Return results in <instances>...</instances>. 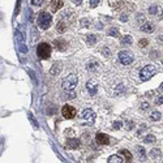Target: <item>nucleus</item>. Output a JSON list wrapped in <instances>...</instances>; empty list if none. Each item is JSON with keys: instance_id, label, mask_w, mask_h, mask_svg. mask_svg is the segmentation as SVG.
Instances as JSON below:
<instances>
[{"instance_id": "nucleus-25", "label": "nucleus", "mask_w": 163, "mask_h": 163, "mask_svg": "<svg viewBox=\"0 0 163 163\" xmlns=\"http://www.w3.org/2000/svg\"><path fill=\"white\" fill-rule=\"evenodd\" d=\"M136 149H137V153L140 154V157L144 159V158H145V149H144V147H141V146H137Z\"/></svg>"}, {"instance_id": "nucleus-13", "label": "nucleus", "mask_w": 163, "mask_h": 163, "mask_svg": "<svg viewBox=\"0 0 163 163\" xmlns=\"http://www.w3.org/2000/svg\"><path fill=\"white\" fill-rule=\"evenodd\" d=\"M60 72H61V67H60V64L59 63H55L50 69V73L52 74V76H58Z\"/></svg>"}, {"instance_id": "nucleus-12", "label": "nucleus", "mask_w": 163, "mask_h": 163, "mask_svg": "<svg viewBox=\"0 0 163 163\" xmlns=\"http://www.w3.org/2000/svg\"><path fill=\"white\" fill-rule=\"evenodd\" d=\"M68 146L72 147V149H77V147H80V145H81V141H80L78 138H71L68 140Z\"/></svg>"}, {"instance_id": "nucleus-29", "label": "nucleus", "mask_w": 163, "mask_h": 163, "mask_svg": "<svg viewBox=\"0 0 163 163\" xmlns=\"http://www.w3.org/2000/svg\"><path fill=\"white\" fill-rule=\"evenodd\" d=\"M99 4V0H90V8H95Z\"/></svg>"}, {"instance_id": "nucleus-6", "label": "nucleus", "mask_w": 163, "mask_h": 163, "mask_svg": "<svg viewBox=\"0 0 163 163\" xmlns=\"http://www.w3.org/2000/svg\"><path fill=\"white\" fill-rule=\"evenodd\" d=\"M61 115H63L64 119H73L76 116V108L69 105H65L61 108Z\"/></svg>"}, {"instance_id": "nucleus-30", "label": "nucleus", "mask_w": 163, "mask_h": 163, "mask_svg": "<svg viewBox=\"0 0 163 163\" xmlns=\"http://www.w3.org/2000/svg\"><path fill=\"white\" fill-rule=\"evenodd\" d=\"M43 1H45V0H32V4L33 6H42Z\"/></svg>"}, {"instance_id": "nucleus-3", "label": "nucleus", "mask_w": 163, "mask_h": 163, "mask_svg": "<svg viewBox=\"0 0 163 163\" xmlns=\"http://www.w3.org/2000/svg\"><path fill=\"white\" fill-rule=\"evenodd\" d=\"M37 55L39 59L42 60H47L48 58L51 56V46L48 43H39L37 47Z\"/></svg>"}, {"instance_id": "nucleus-9", "label": "nucleus", "mask_w": 163, "mask_h": 163, "mask_svg": "<svg viewBox=\"0 0 163 163\" xmlns=\"http://www.w3.org/2000/svg\"><path fill=\"white\" fill-rule=\"evenodd\" d=\"M54 45L56 46V48H58L59 51H65L67 50V42L65 41H63V39H56V41H54Z\"/></svg>"}, {"instance_id": "nucleus-4", "label": "nucleus", "mask_w": 163, "mask_h": 163, "mask_svg": "<svg viewBox=\"0 0 163 163\" xmlns=\"http://www.w3.org/2000/svg\"><path fill=\"white\" fill-rule=\"evenodd\" d=\"M157 72V69H155V65H153V64H149V65L144 67V68L140 71V78L142 80V81H147V80H150L153 77V74Z\"/></svg>"}, {"instance_id": "nucleus-10", "label": "nucleus", "mask_w": 163, "mask_h": 163, "mask_svg": "<svg viewBox=\"0 0 163 163\" xmlns=\"http://www.w3.org/2000/svg\"><path fill=\"white\" fill-rule=\"evenodd\" d=\"M50 7H51V11L52 12H58L59 9L63 7V1H61V0H52Z\"/></svg>"}, {"instance_id": "nucleus-19", "label": "nucleus", "mask_w": 163, "mask_h": 163, "mask_svg": "<svg viewBox=\"0 0 163 163\" xmlns=\"http://www.w3.org/2000/svg\"><path fill=\"white\" fill-rule=\"evenodd\" d=\"M150 118H151L153 121H158L160 120V118H162V115H160V112H158V111H154V112L150 115Z\"/></svg>"}, {"instance_id": "nucleus-23", "label": "nucleus", "mask_w": 163, "mask_h": 163, "mask_svg": "<svg viewBox=\"0 0 163 163\" xmlns=\"http://www.w3.org/2000/svg\"><path fill=\"white\" fill-rule=\"evenodd\" d=\"M121 42L125 43V45H132V37L131 35H124V37L121 38Z\"/></svg>"}, {"instance_id": "nucleus-28", "label": "nucleus", "mask_w": 163, "mask_h": 163, "mask_svg": "<svg viewBox=\"0 0 163 163\" xmlns=\"http://www.w3.org/2000/svg\"><path fill=\"white\" fill-rule=\"evenodd\" d=\"M147 43H149V42H147V39H141L138 42V45H140V47L144 48V47H146V46H147Z\"/></svg>"}, {"instance_id": "nucleus-26", "label": "nucleus", "mask_w": 163, "mask_h": 163, "mask_svg": "<svg viewBox=\"0 0 163 163\" xmlns=\"http://www.w3.org/2000/svg\"><path fill=\"white\" fill-rule=\"evenodd\" d=\"M108 35H112V37L118 38L119 37V32L116 29H110V30H108Z\"/></svg>"}, {"instance_id": "nucleus-11", "label": "nucleus", "mask_w": 163, "mask_h": 163, "mask_svg": "<svg viewBox=\"0 0 163 163\" xmlns=\"http://www.w3.org/2000/svg\"><path fill=\"white\" fill-rule=\"evenodd\" d=\"M141 30L145 33H153L154 25H153L151 22H144V25H141Z\"/></svg>"}, {"instance_id": "nucleus-22", "label": "nucleus", "mask_w": 163, "mask_h": 163, "mask_svg": "<svg viewBox=\"0 0 163 163\" xmlns=\"http://www.w3.org/2000/svg\"><path fill=\"white\" fill-rule=\"evenodd\" d=\"M145 142H146V144H154L155 141H157V140H155V137L153 136V134H149V136H146L145 137V140H144Z\"/></svg>"}, {"instance_id": "nucleus-1", "label": "nucleus", "mask_w": 163, "mask_h": 163, "mask_svg": "<svg viewBox=\"0 0 163 163\" xmlns=\"http://www.w3.org/2000/svg\"><path fill=\"white\" fill-rule=\"evenodd\" d=\"M77 82H78V78H77L76 74H68L65 78L63 80V87L65 91H73L74 87L77 86Z\"/></svg>"}, {"instance_id": "nucleus-37", "label": "nucleus", "mask_w": 163, "mask_h": 163, "mask_svg": "<svg viewBox=\"0 0 163 163\" xmlns=\"http://www.w3.org/2000/svg\"><path fill=\"white\" fill-rule=\"evenodd\" d=\"M81 24L84 25V26H87V20H82V21H81Z\"/></svg>"}, {"instance_id": "nucleus-2", "label": "nucleus", "mask_w": 163, "mask_h": 163, "mask_svg": "<svg viewBox=\"0 0 163 163\" xmlns=\"http://www.w3.org/2000/svg\"><path fill=\"white\" fill-rule=\"evenodd\" d=\"M51 22H52L51 14L47 12H41L39 16H38V26L43 30H47L51 26Z\"/></svg>"}, {"instance_id": "nucleus-40", "label": "nucleus", "mask_w": 163, "mask_h": 163, "mask_svg": "<svg viewBox=\"0 0 163 163\" xmlns=\"http://www.w3.org/2000/svg\"><path fill=\"white\" fill-rule=\"evenodd\" d=\"M162 64H163V59H162Z\"/></svg>"}, {"instance_id": "nucleus-17", "label": "nucleus", "mask_w": 163, "mask_h": 163, "mask_svg": "<svg viewBox=\"0 0 163 163\" xmlns=\"http://www.w3.org/2000/svg\"><path fill=\"white\" fill-rule=\"evenodd\" d=\"M120 154L124 155V158H125V162H131V160H132V154L128 151V150H125V149L120 150Z\"/></svg>"}, {"instance_id": "nucleus-14", "label": "nucleus", "mask_w": 163, "mask_h": 163, "mask_svg": "<svg viewBox=\"0 0 163 163\" xmlns=\"http://www.w3.org/2000/svg\"><path fill=\"white\" fill-rule=\"evenodd\" d=\"M86 87H87V90H89V93H90L91 95H94L95 93H97V85H95L93 81H89V82H87V84H86Z\"/></svg>"}, {"instance_id": "nucleus-27", "label": "nucleus", "mask_w": 163, "mask_h": 163, "mask_svg": "<svg viewBox=\"0 0 163 163\" xmlns=\"http://www.w3.org/2000/svg\"><path fill=\"white\" fill-rule=\"evenodd\" d=\"M100 52H102V54H103V55H105V56H110V55H111L110 50H108L107 47H103L102 50H100Z\"/></svg>"}, {"instance_id": "nucleus-21", "label": "nucleus", "mask_w": 163, "mask_h": 163, "mask_svg": "<svg viewBox=\"0 0 163 163\" xmlns=\"http://www.w3.org/2000/svg\"><path fill=\"white\" fill-rule=\"evenodd\" d=\"M65 29H67V26L64 25V22H58V25H56V30L58 32H60V33H64L65 32Z\"/></svg>"}, {"instance_id": "nucleus-32", "label": "nucleus", "mask_w": 163, "mask_h": 163, "mask_svg": "<svg viewBox=\"0 0 163 163\" xmlns=\"http://www.w3.org/2000/svg\"><path fill=\"white\" fill-rule=\"evenodd\" d=\"M98 64L97 63H91V64H87V69H89V71H93V69H95V67H97Z\"/></svg>"}, {"instance_id": "nucleus-38", "label": "nucleus", "mask_w": 163, "mask_h": 163, "mask_svg": "<svg viewBox=\"0 0 163 163\" xmlns=\"http://www.w3.org/2000/svg\"><path fill=\"white\" fill-rule=\"evenodd\" d=\"M120 20H121V21H127V20H128V17H127V16H120Z\"/></svg>"}, {"instance_id": "nucleus-24", "label": "nucleus", "mask_w": 163, "mask_h": 163, "mask_svg": "<svg viewBox=\"0 0 163 163\" xmlns=\"http://www.w3.org/2000/svg\"><path fill=\"white\" fill-rule=\"evenodd\" d=\"M121 127H123V121H121V120L113 121V124H112V128H113V129H116V131H118V129H120Z\"/></svg>"}, {"instance_id": "nucleus-7", "label": "nucleus", "mask_w": 163, "mask_h": 163, "mask_svg": "<svg viewBox=\"0 0 163 163\" xmlns=\"http://www.w3.org/2000/svg\"><path fill=\"white\" fill-rule=\"evenodd\" d=\"M82 119H85L87 124H93L95 120V112L93 110H90V108H86L82 112Z\"/></svg>"}, {"instance_id": "nucleus-31", "label": "nucleus", "mask_w": 163, "mask_h": 163, "mask_svg": "<svg viewBox=\"0 0 163 163\" xmlns=\"http://www.w3.org/2000/svg\"><path fill=\"white\" fill-rule=\"evenodd\" d=\"M155 103H157V105H162L163 103V97L162 95H158L157 99H155Z\"/></svg>"}, {"instance_id": "nucleus-20", "label": "nucleus", "mask_w": 163, "mask_h": 163, "mask_svg": "<svg viewBox=\"0 0 163 163\" xmlns=\"http://www.w3.org/2000/svg\"><path fill=\"white\" fill-rule=\"evenodd\" d=\"M158 12H160V8L159 7H157V6H151L149 8V14H151V16L153 14H157Z\"/></svg>"}, {"instance_id": "nucleus-5", "label": "nucleus", "mask_w": 163, "mask_h": 163, "mask_svg": "<svg viewBox=\"0 0 163 163\" xmlns=\"http://www.w3.org/2000/svg\"><path fill=\"white\" fill-rule=\"evenodd\" d=\"M119 60H120L121 64H124V65H129V64L133 61V55L127 50L120 51V52H119Z\"/></svg>"}, {"instance_id": "nucleus-36", "label": "nucleus", "mask_w": 163, "mask_h": 163, "mask_svg": "<svg viewBox=\"0 0 163 163\" xmlns=\"http://www.w3.org/2000/svg\"><path fill=\"white\" fill-rule=\"evenodd\" d=\"M128 125H129V128H133V127H134V123H133V121H128Z\"/></svg>"}, {"instance_id": "nucleus-34", "label": "nucleus", "mask_w": 163, "mask_h": 163, "mask_svg": "<svg viewBox=\"0 0 163 163\" xmlns=\"http://www.w3.org/2000/svg\"><path fill=\"white\" fill-rule=\"evenodd\" d=\"M20 3H21V0H17V7H16V12H14V14H17L20 12Z\"/></svg>"}, {"instance_id": "nucleus-16", "label": "nucleus", "mask_w": 163, "mask_h": 163, "mask_svg": "<svg viewBox=\"0 0 163 163\" xmlns=\"http://www.w3.org/2000/svg\"><path fill=\"white\" fill-rule=\"evenodd\" d=\"M160 155H162V153H160L159 149H153L151 151H150V157H151L153 159H158V158H160Z\"/></svg>"}, {"instance_id": "nucleus-39", "label": "nucleus", "mask_w": 163, "mask_h": 163, "mask_svg": "<svg viewBox=\"0 0 163 163\" xmlns=\"http://www.w3.org/2000/svg\"><path fill=\"white\" fill-rule=\"evenodd\" d=\"M159 89H160V90H162V91H163V84L160 85V87H159Z\"/></svg>"}, {"instance_id": "nucleus-18", "label": "nucleus", "mask_w": 163, "mask_h": 163, "mask_svg": "<svg viewBox=\"0 0 163 163\" xmlns=\"http://www.w3.org/2000/svg\"><path fill=\"white\" fill-rule=\"evenodd\" d=\"M86 42L89 43L90 46H94L95 43H97V37H95V35H93V34H89L86 37Z\"/></svg>"}, {"instance_id": "nucleus-33", "label": "nucleus", "mask_w": 163, "mask_h": 163, "mask_svg": "<svg viewBox=\"0 0 163 163\" xmlns=\"http://www.w3.org/2000/svg\"><path fill=\"white\" fill-rule=\"evenodd\" d=\"M137 21L138 22H145V17L141 16V14H137Z\"/></svg>"}, {"instance_id": "nucleus-15", "label": "nucleus", "mask_w": 163, "mask_h": 163, "mask_svg": "<svg viewBox=\"0 0 163 163\" xmlns=\"http://www.w3.org/2000/svg\"><path fill=\"white\" fill-rule=\"evenodd\" d=\"M107 162L108 163H120V162H125V159H123V158L119 157V155H111Z\"/></svg>"}, {"instance_id": "nucleus-35", "label": "nucleus", "mask_w": 163, "mask_h": 163, "mask_svg": "<svg viewBox=\"0 0 163 163\" xmlns=\"http://www.w3.org/2000/svg\"><path fill=\"white\" fill-rule=\"evenodd\" d=\"M147 107H149V105H147L146 102H144V103H142V105H141V108H142V110H146Z\"/></svg>"}, {"instance_id": "nucleus-8", "label": "nucleus", "mask_w": 163, "mask_h": 163, "mask_svg": "<svg viewBox=\"0 0 163 163\" xmlns=\"http://www.w3.org/2000/svg\"><path fill=\"white\" fill-rule=\"evenodd\" d=\"M95 140H97V142L98 144H100V145H108L110 144V137H108L107 134H105V133H97Z\"/></svg>"}]
</instances>
